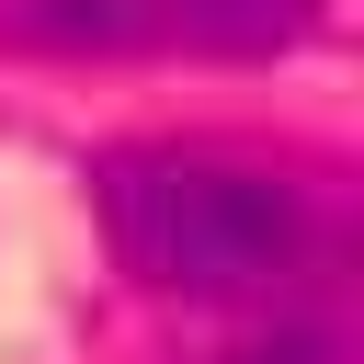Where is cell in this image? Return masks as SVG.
<instances>
[{
	"label": "cell",
	"instance_id": "1",
	"mask_svg": "<svg viewBox=\"0 0 364 364\" xmlns=\"http://www.w3.org/2000/svg\"><path fill=\"white\" fill-rule=\"evenodd\" d=\"M91 205H102L114 262L148 296H182V307H262V296L307 284L341 239L330 182L250 159V148H182V136L102 148Z\"/></svg>",
	"mask_w": 364,
	"mask_h": 364
},
{
	"label": "cell",
	"instance_id": "2",
	"mask_svg": "<svg viewBox=\"0 0 364 364\" xmlns=\"http://www.w3.org/2000/svg\"><path fill=\"white\" fill-rule=\"evenodd\" d=\"M330 0H0L11 57H296Z\"/></svg>",
	"mask_w": 364,
	"mask_h": 364
},
{
	"label": "cell",
	"instance_id": "3",
	"mask_svg": "<svg viewBox=\"0 0 364 364\" xmlns=\"http://www.w3.org/2000/svg\"><path fill=\"white\" fill-rule=\"evenodd\" d=\"M216 364H353V341H341L330 318H273V330H250V341H228Z\"/></svg>",
	"mask_w": 364,
	"mask_h": 364
}]
</instances>
